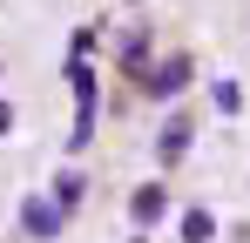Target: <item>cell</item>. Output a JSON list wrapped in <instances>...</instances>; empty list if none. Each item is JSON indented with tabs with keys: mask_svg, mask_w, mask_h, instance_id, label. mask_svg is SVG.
<instances>
[{
	"mask_svg": "<svg viewBox=\"0 0 250 243\" xmlns=\"http://www.w3.org/2000/svg\"><path fill=\"white\" fill-rule=\"evenodd\" d=\"M68 88H75V135H68V149H88L95 142V75H88V54H68Z\"/></svg>",
	"mask_w": 250,
	"mask_h": 243,
	"instance_id": "1",
	"label": "cell"
},
{
	"mask_svg": "<svg viewBox=\"0 0 250 243\" xmlns=\"http://www.w3.org/2000/svg\"><path fill=\"white\" fill-rule=\"evenodd\" d=\"M189 54H169V61H156V68H142V95H156V101H169V95H183L189 88Z\"/></svg>",
	"mask_w": 250,
	"mask_h": 243,
	"instance_id": "2",
	"label": "cell"
},
{
	"mask_svg": "<svg viewBox=\"0 0 250 243\" xmlns=\"http://www.w3.org/2000/svg\"><path fill=\"white\" fill-rule=\"evenodd\" d=\"M61 223H68V216H61V209H54V202H47V196H34V202H21V230H27V237H34V243H54V237H61Z\"/></svg>",
	"mask_w": 250,
	"mask_h": 243,
	"instance_id": "3",
	"label": "cell"
},
{
	"mask_svg": "<svg viewBox=\"0 0 250 243\" xmlns=\"http://www.w3.org/2000/svg\"><path fill=\"white\" fill-rule=\"evenodd\" d=\"M189 135H196V122H189V115H169V128L156 135V162H163V169H176V162L189 156Z\"/></svg>",
	"mask_w": 250,
	"mask_h": 243,
	"instance_id": "4",
	"label": "cell"
},
{
	"mask_svg": "<svg viewBox=\"0 0 250 243\" xmlns=\"http://www.w3.org/2000/svg\"><path fill=\"white\" fill-rule=\"evenodd\" d=\"M82 189H88V182L75 176V169H68V176H54V196H47V202H54L61 216H75V209H82Z\"/></svg>",
	"mask_w": 250,
	"mask_h": 243,
	"instance_id": "5",
	"label": "cell"
},
{
	"mask_svg": "<svg viewBox=\"0 0 250 243\" xmlns=\"http://www.w3.org/2000/svg\"><path fill=\"white\" fill-rule=\"evenodd\" d=\"M128 209H135V223H156V216L169 209V189H156V182H149V189H135V202H128Z\"/></svg>",
	"mask_w": 250,
	"mask_h": 243,
	"instance_id": "6",
	"label": "cell"
},
{
	"mask_svg": "<svg viewBox=\"0 0 250 243\" xmlns=\"http://www.w3.org/2000/svg\"><path fill=\"white\" fill-rule=\"evenodd\" d=\"M142 54H149V34L128 27V34H122V68H128V75H142Z\"/></svg>",
	"mask_w": 250,
	"mask_h": 243,
	"instance_id": "7",
	"label": "cell"
},
{
	"mask_svg": "<svg viewBox=\"0 0 250 243\" xmlns=\"http://www.w3.org/2000/svg\"><path fill=\"white\" fill-rule=\"evenodd\" d=\"M216 237V216H209V209H189V216H183V243H209Z\"/></svg>",
	"mask_w": 250,
	"mask_h": 243,
	"instance_id": "8",
	"label": "cell"
},
{
	"mask_svg": "<svg viewBox=\"0 0 250 243\" xmlns=\"http://www.w3.org/2000/svg\"><path fill=\"white\" fill-rule=\"evenodd\" d=\"M7 135H14V101L0 95V142H7Z\"/></svg>",
	"mask_w": 250,
	"mask_h": 243,
	"instance_id": "9",
	"label": "cell"
},
{
	"mask_svg": "<svg viewBox=\"0 0 250 243\" xmlns=\"http://www.w3.org/2000/svg\"><path fill=\"white\" fill-rule=\"evenodd\" d=\"M135 243H142V237H135Z\"/></svg>",
	"mask_w": 250,
	"mask_h": 243,
	"instance_id": "10",
	"label": "cell"
}]
</instances>
